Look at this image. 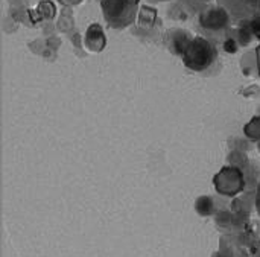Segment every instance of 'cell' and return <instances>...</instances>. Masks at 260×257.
Here are the masks:
<instances>
[{"label": "cell", "mask_w": 260, "mask_h": 257, "mask_svg": "<svg viewBox=\"0 0 260 257\" xmlns=\"http://www.w3.org/2000/svg\"><path fill=\"white\" fill-rule=\"evenodd\" d=\"M257 203H259V204H257V207H259V212H260V190H259V200H257Z\"/></svg>", "instance_id": "obj_4"}, {"label": "cell", "mask_w": 260, "mask_h": 257, "mask_svg": "<svg viewBox=\"0 0 260 257\" xmlns=\"http://www.w3.org/2000/svg\"><path fill=\"white\" fill-rule=\"evenodd\" d=\"M183 62L187 69L193 72H204L216 59V47L203 37L189 38L181 49Z\"/></svg>", "instance_id": "obj_1"}, {"label": "cell", "mask_w": 260, "mask_h": 257, "mask_svg": "<svg viewBox=\"0 0 260 257\" xmlns=\"http://www.w3.org/2000/svg\"><path fill=\"white\" fill-rule=\"evenodd\" d=\"M85 44L91 52H99L105 46V37L102 34V27L96 23H93L85 35Z\"/></svg>", "instance_id": "obj_3"}, {"label": "cell", "mask_w": 260, "mask_h": 257, "mask_svg": "<svg viewBox=\"0 0 260 257\" xmlns=\"http://www.w3.org/2000/svg\"><path fill=\"white\" fill-rule=\"evenodd\" d=\"M137 5L139 0H101L104 17L114 29L126 27L134 21Z\"/></svg>", "instance_id": "obj_2"}]
</instances>
